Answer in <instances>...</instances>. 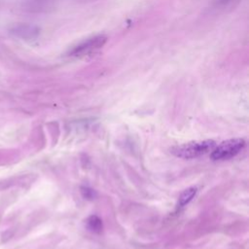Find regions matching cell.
<instances>
[{"label": "cell", "instance_id": "7", "mask_svg": "<svg viewBox=\"0 0 249 249\" xmlns=\"http://www.w3.org/2000/svg\"><path fill=\"white\" fill-rule=\"evenodd\" d=\"M232 1H234V0H217V2H218V4L219 5H222V6H225V5H228V4H230V3H231Z\"/></svg>", "mask_w": 249, "mask_h": 249}, {"label": "cell", "instance_id": "4", "mask_svg": "<svg viewBox=\"0 0 249 249\" xmlns=\"http://www.w3.org/2000/svg\"><path fill=\"white\" fill-rule=\"evenodd\" d=\"M12 32L18 36L20 37L22 39H33L37 36L38 34V29L33 26V25H29V24H18L16 25L13 29Z\"/></svg>", "mask_w": 249, "mask_h": 249}, {"label": "cell", "instance_id": "2", "mask_svg": "<svg viewBox=\"0 0 249 249\" xmlns=\"http://www.w3.org/2000/svg\"><path fill=\"white\" fill-rule=\"evenodd\" d=\"M245 147V140L242 138L228 139L215 146L211 151V159L213 160H229L236 156Z\"/></svg>", "mask_w": 249, "mask_h": 249}, {"label": "cell", "instance_id": "6", "mask_svg": "<svg viewBox=\"0 0 249 249\" xmlns=\"http://www.w3.org/2000/svg\"><path fill=\"white\" fill-rule=\"evenodd\" d=\"M88 228L94 232H100L102 231V221L95 215H91L87 220Z\"/></svg>", "mask_w": 249, "mask_h": 249}, {"label": "cell", "instance_id": "5", "mask_svg": "<svg viewBox=\"0 0 249 249\" xmlns=\"http://www.w3.org/2000/svg\"><path fill=\"white\" fill-rule=\"evenodd\" d=\"M196 188L195 187H191L185 190L179 196L178 207H183L186 204H188L192 200V198L196 196Z\"/></svg>", "mask_w": 249, "mask_h": 249}, {"label": "cell", "instance_id": "1", "mask_svg": "<svg viewBox=\"0 0 249 249\" xmlns=\"http://www.w3.org/2000/svg\"><path fill=\"white\" fill-rule=\"evenodd\" d=\"M216 146L214 140H203V141H193L182 145L174 146L170 149L171 154L181 159H195L207 154L212 151Z\"/></svg>", "mask_w": 249, "mask_h": 249}, {"label": "cell", "instance_id": "3", "mask_svg": "<svg viewBox=\"0 0 249 249\" xmlns=\"http://www.w3.org/2000/svg\"><path fill=\"white\" fill-rule=\"evenodd\" d=\"M106 41H107V37L105 35L99 34V35L92 36L74 46L68 52V55L71 57H82V56L88 55L101 49L105 45Z\"/></svg>", "mask_w": 249, "mask_h": 249}]
</instances>
